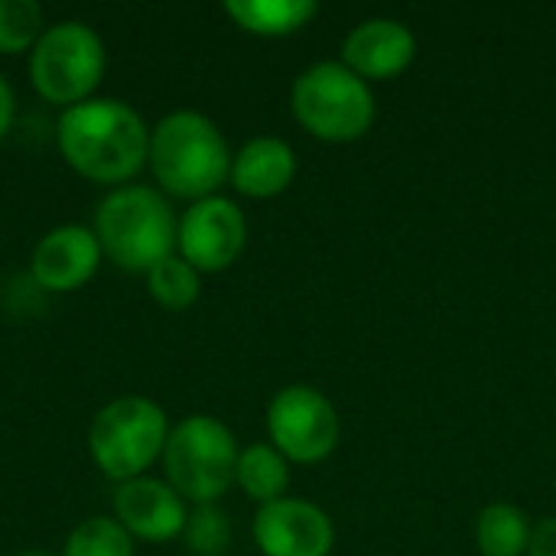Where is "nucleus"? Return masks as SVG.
Wrapping results in <instances>:
<instances>
[{"mask_svg": "<svg viewBox=\"0 0 556 556\" xmlns=\"http://www.w3.org/2000/svg\"><path fill=\"white\" fill-rule=\"evenodd\" d=\"M114 521L137 541L166 544L186 531V498L160 479L140 476L121 482L114 492Z\"/></svg>", "mask_w": 556, "mask_h": 556, "instance_id": "9b49d317", "label": "nucleus"}, {"mask_svg": "<svg viewBox=\"0 0 556 556\" xmlns=\"http://www.w3.org/2000/svg\"><path fill=\"white\" fill-rule=\"evenodd\" d=\"M147 290L166 309H189L199 300L202 280H199V270L189 261L173 254V257H166L163 264H156L147 274Z\"/></svg>", "mask_w": 556, "mask_h": 556, "instance_id": "a211bd4d", "label": "nucleus"}, {"mask_svg": "<svg viewBox=\"0 0 556 556\" xmlns=\"http://www.w3.org/2000/svg\"><path fill=\"white\" fill-rule=\"evenodd\" d=\"M55 137L65 163L101 186L134 179L150 156V130L143 117L117 98H88L65 108Z\"/></svg>", "mask_w": 556, "mask_h": 556, "instance_id": "f257e3e1", "label": "nucleus"}, {"mask_svg": "<svg viewBox=\"0 0 556 556\" xmlns=\"http://www.w3.org/2000/svg\"><path fill=\"white\" fill-rule=\"evenodd\" d=\"M186 547L195 556H218L225 554L231 541V521L222 508L215 505H195V511L186 521Z\"/></svg>", "mask_w": 556, "mask_h": 556, "instance_id": "412c9836", "label": "nucleus"}, {"mask_svg": "<svg viewBox=\"0 0 556 556\" xmlns=\"http://www.w3.org/2000/svg\"><path fill=\"white\" fill-rule=\"evenodd\" d=\"M293 117L326 143H352L375 124V94L345 62H316L293 81Z\"/></svg>", "mask_w": 556, "mask_h": 556, "instance_id": "20e7f679", "label": "nucleus"}, {"mask_svg": "<svg viewBox=\"0 0 556 556\" xmlns=\"http://www.w3.org/2000/svg\"><path fill=\"white\" fill-rule=\"evenodd\" d=\"M169 427L166 414L160 404L150 397H117L108 407L98 410L91 433H88V450L94 466L114 479V482H130L140 479L143 469L153 466L156 456H163Z\"/></svg>", "mask_w": 556, "mask_h": 556, "instance_id": "423d86ee", "label": "nucleus"}, {"mask_svg": "<svg viewBox=\"0 0 556 556\" xmlns=\"http://www.w3.org/2000/svg\"><path fill=\"white\" fill-rule=\"evenodd\" d=\"M254 544L264 556H329L336 547V528L313 502L280 498L257 508Z\"/></svg>", "mask_w": 556, "mask_h": 556, "instance_id": "9d476101", "label": "nucleus"}, {"mask_svg": "<svg viewBox=\"0 0 556 556\" xmlns=\"http://www.w3.org/2000/svg\"><path fill=\"white\" fill-rule=\"evenodd\" d=\"M267 433L270 446L287 463L313 466L336 453L342 427L332 401L323 391L309 384H290L267 404Z\"/></svg>", "mask_w": 556, "mask_h": 556, "instance_id": "6e6552de", "label": "nucleus"}, {"mask_svg": "<svg viewBox=\"0 0 556 556\" xmlns=\"http://www.w3.org/2000/svg\"><path fill=\"white\" fill-rule=\"evenodd\" d=\"M225 13L244 33L280 39L300 33L319 13V7L313 0H228Z\"/></svg>", "mask_w": 556, "mask_h": 556, "instance_id": "2eb2a0df", "label": "nucleus"}, {"mask_svg": "<svg viewBox=\"0 0 556 556\" xmlns=\"http://www.w3.org/2000/svg\"><path fill=\"white\" fill-rule=\"evenodd\" d=\"M296 153L280 137H254L231 156V186L248 199H274L290 189Z\"/></svg>", "mask_w": 556, "mask_h": 556, "instance_id": "4468645a", "label": "nucleus"}, {"mask_svg": "<svg viewBox=\"0 0 556 556\" xmlns=\"http://www.w3.org/2000/svg\"><path fill=\"white\" fill-rule=\"evenodd\" d=\"M10 124H13V88H10L7 78L0 75V140L7 137Z\"/></svg>", "mask_w": 556, "mask_h": 556, "instance_id": "5701e85b", "label": "nucleus"}, {"mask_svg": "<svg viewBox=\"0 0 556 556\" xmlns=\"http://www.w3.org/2000/svg\"><path fill=\"white\" fill-rule=\"evenodd\" d=\"M91 231L114 267L150 274L176 254L179 222L163 192L150 186H117L98 202Z\"/></svg>", "mask_w": 556, "mask_h": 556, "instance_id": "f03ea898", "label": "nucleus"}, {"mask_svg": "<svg viewBox=\"0 0 556 556\" xmlns=\"http://www.w3.org/2000/svg\"><path fill=\"white\" fill-rule=\"evenodd\" d=\"M235 482H238L241 492H244L251 502H257V505L280 502V498H287L290 463H287L270 443H254V446L241 450Z\"/></svg>", "mask_w": 556, "mask_h": 556, "instance_id": "dca6fc26", "label": "nucleus"}, {"mask_svg": "<svg viewBox=\"0 0 556 556\" xmlns=\"http://www.w3.org/2000/svg\"><path fill=\"white\" fill-rule=\"evenodd\" d=\"M238 440L235 433L205 414H192L176 424L163 446L166 482L195 505H215L231 485L238 472Z\"/></svg>", "mask_w": 556, "mask_h": 556, "instance_id": "39448f33", "label": "nucleus"}, {"mask_svg": "<svg viewBox=\"0 0 556 556\" xmlns=\"http://www.w3.org/2000/svg\"><path fill=\"white\" fill-rule=\"evenodd\" d=\"M244 241H248L244 212L225 195L199 199L179 218V238H176L179 257L189 261L199 274L228 270L241 257Z\"/></svg>", "mask_w": 556, "mask_h": 556, "instance_id": "1a4fd4ad", "label": "nucleus"}, {"mask_svg": "<svg viewBox=\"0 0 556 556\" xmlns=\"http://www.w3.org/2000/svg\"><path fill=\"white\" fill-rule=\"evenodd\" d=\"M531 556H556V518H544L531 528Z\"/></svg>", "mask_w": 556, "mask_h": 556, "instance_id": "4be33fe9", "label": "nucleus"}, {"mask_svg": "<svg viewBox=\"0 0 556 556\" xmlns=\"http://www.w3.org/2000/svg\"><path fill=\"white\" fill-rule=\"evenodd\" d=\"M42 7L36 0H0V52L16 55L42 36Z\"/></svg>", "mask_w": 556, "mask_h": 556, "instance_id": "aec40b11", "label": "nucleus"}, {"mask_svg": "<svg viewBox=\"0 0 556 556\" xmlns=\"http://www.w3.org/2000/svg\"><path fill=\"white\" fill-rule=\"evenodd\" d=\"M476 544L482 556H521L531 544V525L521 508L495 502L476 518Z\"/></svg>", "mask_w": 556, "mask_h": 556, "instance_id": "f3484780", "label": "nucleus"}, {"mask_svg": "<svg viewBox=\"0 0 556 556\" xmlns=\"http://www.w3.org/2000/svg\"><path fill=\"white\" fill-rule=\"evenodd\" d=\"M62 556H134V538L114 518H88L68 534Z\"/></svg>", "mask_w": 556, "mask_h": 556, "instance_id": "6ab92c4d", "label": "nucleus"}, {"mask_svg": "<svg viewBox=\"0 0 556 556\" xmlns=\"http://www.w3.org/2000/svg\"><path fill=\"white\" fill-rule=\"evenodd\" d=\"M153 179L176 199H208L231 179V153L222 130L199 111H173L150 130Z\"/></svg>", "mask_w": 556, "mask_h": 556, "instance_id": "7ed1b4c3", "label": "nucleus"}, {"mask_svg": "<svg viewBox=\"0 0 556 556\" xmlns=\"http://www.w3.org/2000/svg\"><path fill=\"white\" fill-rule=\"evenodd\" d=\"M417 59V36L388 16L362 20L342 42V62L365 81H388L404 75Z\"/></svg>", "mask_w": 556, "mask_h": 556, "instance_id": "ddd939ff", "label": "nucleus"}, {"mask_svg": "<svg viewBox=\"0 0 556 556\" xmlns=\"http://www.w3.org/2000/svg\"><path fill=\"white\" fill-rule=\"evenodd\" d=\"M104 75V42L81 20L52 23L29 52V81L49 104L75 108Z\"/></svg>", "mask_w": 556, "mask_h": 556, "instance_id": "0eeeda50", "label": "nucleus"}, {"mask_svg": "<svg viewBox=\"0 0 556 556\" xmlns=\"http://www.w3.org/2000/svg\"><path fill=\"white\" fill-rule=\"evenodd\" d=\"M20 556H49V554H20Z\"/></svg>", "mask_w": 556, "mask_h": 556, "instance_id": "b1692460", "label": "nucleus"}, {"mask_svg": "<svg viewBox=\"0 0 556 556\" xmlns=\"http://www.w3.org/2000/svg\"><path fill=\"white\" fill-rule=\"evenodd\" d=\"M101 264V244L85 225L52 228L29 257L33 280L49 293H72L85 287Z\"/></svg>", "mask_w": 556, "mask_h": 556, "instance_id": "f8f14e48", "label": "nucleus"}]
</instances>
